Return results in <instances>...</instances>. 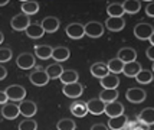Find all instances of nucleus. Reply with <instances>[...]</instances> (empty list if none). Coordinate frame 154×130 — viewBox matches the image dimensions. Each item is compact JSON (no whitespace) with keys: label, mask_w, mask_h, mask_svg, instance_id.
<instances>
[{"label":"nucleus","mask_w":154,"mask_h":130,"mask_svg":"<svg viewBox=\"0 0 154 130\" xmlns=\"http://www.w3.org/2000/svg\"><path fill=\"white\" fill-rule=\"evenodd\" d=\"M134 35L137 39L140 41H146V39H150L154 35V27L153 25L150 23H146V22H141L138 25H135L134 27Z\"/></svg>","instance_id":"obj_1"},{"label":"nucleus","mask_w":154,"mask_h":130,"mask_svg":"<svg viewBox=\"0 0 154 130\" xmlns=\"http://www.w3.org/2000/svg\"><path fill=\"white\" fill-rule=\"evenodd\" d=\"M5 93H6L7 98L10 100V101H23L25 100V97H26V90L23 88L22 85H9L6 90H5Z\"/></svg>","instance_id":"obj_2"},{"label":"nucleus","mask_w":154,"mask_h":130,"mask_svg":"<svg viewBox=\"0 0 154 130\" xmlns=\"http://www.w3.org/2000/svg\"><path fill=\"white\" fill-rule=\"evenodd\" d=\"M84 30H85V35L89 36V38H101L102 33H104V25L95 21L88 22L84 26Z\"/></svg>","instance_id":"obj_3"},{"label":"nucleus","mask_w":154,"mask_h":130,"mask_svg":"<svg viewBox=\"0 0 154 130\" xmlns=\"http://www.w3.org/2000/svg\"><path fill=\"white\" fill-rule=\"evenodd\" d=\"M29 80H30V82H32L33 85H36V87H43V85H46L48 82H49V78H48L45 69L40 68V67H38V68L30 74Z\"/></svg>","instance_id":"obj_4"},{"label":"nucleus","mask_w":154,"mask_h":130,"mask_svg":"<svg viewBox=\"0 0 154 130\" xmlns=\"http://www.w3.org/2000/svg\"><path fill=\"white\" fill-rule=\"evenodd\" d=\"M147 97V93L144 90L141 88H128L125 91V98H127L130 103H134V104H138V103H143Z\"/></svg>","instance_id":"obj_5"},{"label":"nucleus","mask_w":154,"mask_h":130,"mask_svg":"<svg viewBox=\"0 0 154 130\" xmlns=\"http://www.w3.org/2000/svg\"><path fill=\"white\" fill-rule=\"evenodd\" d=\"M10 25H12V27H13L14 30H26V27L30 25V19H29L27 14L19 13L12 17Z\"/></svg>","instance_id":"obj_6"},{"label":"nucleus","mask_w":154,"mask_h":130,"mask_svg":"<svg viewBox=\"0 0 154 130\" xmlns=\"http://www.w3.org/2000/svg\"><path fill=\"white\" fill-rule=\"evenodd\" d=\"M19 113L22 116L25 117H32L36 114V111H38V107H36V104L33 101H30V100H23V101H20L19 104Z\"/></svg>","instance_id":"obj_7"},{"label":"nucleus","mask_w":154,"mask_h":130,"mask_svg":"<svg viewBox=\"0 0 154 130\" xmlns=\"http://www.w3.org/2000/svg\"><path fill=\"white\" fill-rule=\"evenodd\" d=\"M16 64L20 69H30L35 67V56L29 52H23L17 56L16 59Z\"/></svg>","instance_id":"obj_8"},{"label":"nucleus","mask_w":154,"mask_h":130,"mask_svg":"<svg viewBox=\"0 0 154 130\" xmlns=\"http://www.w3.org/2000/svg\"><path fill=\"white\" fill-rule=\"evenodd\" d=\"M63 94L69 98H78L81 97L82 94V91H84V87L81 85L79 82H72V84H66V85H63Z\"/></svg>","instance_id":"obj_9"},{"label":"nucleus","mask_w":154,"mask_h":130,"mask_svg":"<svg viewBox=\"0 0 154 130\" xmlns=\"http://www.w3.org/2000/svg\"><path fill=\"white\" fill-rule=\"evenodd\" d=\"M104 113H105L109 119H111V117H118V116H121V114H124V106H122L120 101L108 103V104H105Z\"/></svg>","instance_id":"obj_10"},{"label":"nucleus","mask_w":154,"mask_h":130,"mask_svg":"<svg viewBox=\"0 0 154 130\" xmlns=\"http://www.w3.org/2000/svg\"><path fill=\"white\" fill-rule=\"evenodd\" d=\"M19 106L16 103H6L2 107V116L6 120H13L19 116Z\"/></svg>","instance_id":"obj_11"},{"label":"nucleus","mask_w":154,"mask_h":130,"mask_svg":"<svg viewBox=\"0 0 154 130\" xmlns=\"http://www.w3.org/2000/svg\"><path fill=\"white\" fill-rule=\"evenodd\" d=\"M40 26L43 29V32H48V33H54L59 29V21L58 17H54V16H48L43 21L40 22Z\"/></svg>","instance_id":"obj_12"},{"label":"nucleus","mask_w":154,"mask_h":130,"mask_svg":"<svg viewBox=\"0 0 154 130\" xmlns=\"http://www.w3.org/2000/svg\"><path fill=\"white\" fill-rule=\"evenodd\" d=\"M128 123V119L125 114H121L118 117H111L109 120H108V129L111 130H124V127L127 126Z\"/></svg>","instance_id":"obj_13"},{"label":"nucleus","mask_w":154,"mask_h":130,"mask_svg":"<svg viewBox=\"0 0 154 130\" xmlns=\"http://www.w3.org/2000/svg\"><path fill=\"white\" fill-rule=\"evenodd\" d=\"M66 35L71 39H81V38L85 35L84 25H81V23H71V25H68Z\"/></svg>","instance_id":"obj_14"},{"label":"nucleus","mask_w":154,"mask_h":130,"mask_svg":"<svg viewBox=\"0 0 154 130\" xmlns=\"http://www.w3.org/2000/svg\"><path fill=\"white\" fill-rule=\"evenodd\" d=\"M87 109H88V113L95 114V116H100L105 110V104L102 103L100 98H92V100H89L87 103Z\"/></svg>","instance_id":"obj_15"},{"label":"nucleus","mask_w":154,"mask_h":130,"mask_svg":"<svg viewBox=\"0 0 154 130\" xmlns=\"http://www.w3.org/2000/svg\"><path fill=\"white\" fill-rule=\"evenodd\" d=\"M117 58L120 59L122 64H128V62H133L137 59V52L133 48H121L118 51Z\"/></svg>","instance_id":"obj_16"},{"label":"nucleus","mask_w":154,"mask_h":130,"mask_svg":"<svg viewBox=\"0 0 154 130\" xmlns=\"http://www.w3.org/2000/svg\"><path fill=\"white\" fill-rule=\"evenodd\" d=\"M100 82L104 90H117V87L120 85V78L117 75L108 74V75H105L104 78H101Z\"/></svg>","instance_id":"obj_17"},{"label":"nucleus","mask_w":154,"mask_h":130,"mask_svg":"<svg viewBox=\"0 0 154 130\" xmlns=\"http://www.w3.org/2000/svg\"><path fill=\"white\" fill-rule=\"evenodd\" d=\"M69 49L66 46H58V48H54L52 49V56L51 58H54L56 64H60V62H65L69 58Z\"/></svg>","instance_id":"obj_18"},{"label":"nucleus","mask_w":154,"mask_h":130,"mask_svg":"<svg viewBox=\"0 0 154 130\" xmlns=\"http://www.w3.org/2000/svg\"><path fill=\"white\" fill-rule=\"evenodd\" d=\"M69 110H71V113L75 117H79V119H82V117H85L88 114V109L85 101H75V103L71 104Z\"/></svg>","instance_id":"obj_19"},{"label":"nucleus","mask_w":154,"mask_h":130,"mask_svg":"<svg viewBox=\"0 0 154 130\" xmlns=\"http://www.w3.org/2000/svg\"><path fill=\"white\" fill-rule=\"evenodd\" d=\"M105 26L112 32H120L125 27V22H124L122 17H107Z\"/></svg>","instance_id":"obj_20"},{"label":"nucleus","mask_w":154,"mask_h":130,"mask_svg":"<svg viewBox=\"0 0 154 130\" xmlns=\"http://www.w3.org/2000/svg\"><path fill=\"white\" fill-rule=\"evenodd\" d=\"M138 122H140L141 124L150 127V126L154 123V109L148 107V109L143 110L140 114H138Z\"/></svg>","instance_id":"obj_21"},{"label":"nucleus","mask_w":154,"mask_h":130,"mask_svg":"<svg viewBox=\"0 0 154 130\" xmlns=\"http://www.w3.org/2000/svg\"><path fill=\"white\" fill-rule=\"evenodd\" d=\"M78 78H79V75H78V72H76L75 69H63L59 77L60 82H62L63 85L72 84V82H78Z\"/></svg>","instance_id":"obj_22"},{"label":"nucleus","mask_w":154,"mask_h":130,"mask_svg":"<svg viewBox=\"0 0 154 130\" xmlns=\"http://www.w3.org/2000/svg\"><path fill=\"white\" fill-rule=\"evenodd\" d=\"M141 65L137 61L128 62V64H124V68H122V74L124 75L130 77V78H135V75L141 71Z\"/></svg>","instance_id":"obj_23"},{"label":"nucleus","mask_w":154,"mask_h":130,"mask_svg":"<svg viewBox=\"0 0 154 130\" xmlns=\"http://www.w3.org/2000/svg\"><path fill=\"white\" fill-rule=\"evenodd\" d=\"M25 32H26V36L32 38V39H39V38H42V36L45 35L43 29L40 26V23H30V25L26 27Z\"/></svg>","instance_id":"obj_24"},{"label":"nucleus","mask_w":154,"mask_h":130,"mask_svg":"<svg viewBox=\"0 0 154 130\" xmlns=\"http://www.w3.org/2000/svg\"><path fill=\"white\" fill-rule=\"evenodd\" d=\"M91 74L95 77V78H104L105 75H108L109 72H108V68H107V64H104V62H97L94 64L92 67H91Z\"/></svg>","instance_id":"obj_25"},{"label":"nucleus","mask_w":154,"mask_h":130,"mask_svg":"<svg viewBox=\"0 0 154 130\" xmlns=\"http://www.w3.org/2000/svg\"><path fill=\"white\" fill-rule=\"evenodd\" d=\"M121 5H122V9H124V13H128V14L138 13V10L141 9V3L138 0H125Z\"/></svg>","instance_id":"obj_26"},{"label":"nucleus","mask_w":154,"mask_h":130,"mask_svg":"<svg viewBox=\"0 0 154 130\" xmlns=\"http://www.w3.org/2000/svg\"><path fill=\"white\" fill-rule=\"evenodd\" d=\"M52 46L49 45H36L35 46V55L39 58V59H48L52 56Z\"/></svg>","instance_id":"obj_27"},{"label":"nucleus","mask_w":154,"mask_h":130,"mask_svg":"<svg viewBox=\"0 0 154 130\" xmlns=\"http://www.w3.org/2000/svg\"><path fill=\"white\" fill-rule=\"evenodd\" d=\"M62 65L60 64H51L49 67L45 68V72H46V75L49 80H56V78H59L60 74H62Z\"/></svg>","instance_id":"obj_28"},{"label":"nucleus","mask_w":154,"mask_h":130,"mask_svg":"<svg viewBox=\"0 0 154 130\" xmlns=\"http://www.w3.org/2000/svg\"><path fill=\"white\" fill-rule=\"evenodd\" d=\"M117 98H118V91L117 90H102L100 94V100L104 104L117 101Z\"/></svg>","instance_id":"obj_29"},{"label":"nucleus","mask_w":154,"mask_h":130,"mask_svg":"<svg viewBox=\"0 0 154 130\" xmlns=\"http://www.w3.org/2000/svg\"><path fill=\"white\" fill-rule=\"evenodd\" d=\"M107 68H108V72H109V74L117 75V74H121V72H122L124 64H122L118 58H112V59H109V61H108Z\"/></svg>","instance_id":"obj_30"},{"label":"nucleus","mask_w":154,"mask_h":130,"mask_svg":"<svg viewBox=\"0 0 154 130\" xmlns=\"http://www.w3.org/2000/svg\"><path fill=\"white\" fill-rule=\"evenodd\" d=\"M107 13L108 17H122L124 14V9L121 3H111L107 6Z\"/></svg>","instance_id":"obj_31"},{"label":"nucleus","mask_w":154,"mask_h":130,"mask_svg":"<svg viewBox=\"0 0 154 130\" xmlns=\"http://www.w3.org/2000/svg\"><path fill=\"white\" fill-rule=\"evenodd\" d=\"M22 12L27 16L30 14H35L39 12V3L35 2V0H30V2H23L22 3Z\"/></svg>","instance_id":"obj_32"},{"label":"nucleus","mask_w":154,"mask_h":130,"mask_svg":"<svg viewBox=\"0 0 154 130\" xmlns=\"http://www.w3.org/2000/svg\"><path fill=\"white\" fill-rule=\"evenodd\" d=\"M135 80L140 84H150L153 81V72L151 69H141L140 72L135 75Z\"/></svg>","instance_id":"obj_33"},{"label":"nucleus","mask_w":154,"mask_h":130,"mask_svg":"<svg viewBox=\"0 0 154 130\" xmlns=\"http://www.w3.org/2000/svg\"><path fill=\"white\" fill-rule=\"evenodd\" d=\"M56 129L58 130H75L76 129V124H75V122L71 120V119H62V120L58 122Z\"/></svg>","instance_id":"obj_34"},{"label":"nucleus","mask_w":154,"mask_h":130,"mask_svg":"<svg viewBox=\"0 0 154 130\" xmlns=\"http://www.w3.org/2000/svg\"><path fill=\"white\" fill-rule=\"evenodd\" d=\"M36 129H38V124L32 119H26V120L19 123V130H36Z\"/></svg>","instance_id":"obj_35"},{"label":"nucleus","mask_w":154,"mask_h":130,"mask_svg":"<svg viewBox=\"0 0 154 130\" xmlns=\"http://www.w3.org/2000/svg\"><path fill=\"white\" fill-rule=\"evenodd\" d=\"M124 130H148V127L141 124L140 122H128Z\"/></svg>","instance_id":"obj_36"},{"label":"nucleus","mask_w":154,"mask_h":130,"mask_svg":"<svg viewBox=\"0 0 154 130\" xmlns=\"http://www.w3.org/2000/svg\"><path fill=\"white\" fill-rule=\"evenodd\" d=\"M12 59V49L0 48V64L2 62H9Z\"/></svg>","instance_id":"obj_37"},{"label":"nucleus","mask_w":154,"mask_h":130,"mask_svg":"<svg viewBox=\"0 0 154 130\" xmlns=\"http://www.w3.org/2000/svg\"><path fill=\"white\" fill-rule=\"evenodd\" d=\"M146 13L148 17H154V2H150L146 7Z\"/></svg>","instance_id":"obj_38"},{"label":"nucleus","mask_w":154,"mask_h":130,"mask_svg":"<svg viewBox=\"0 0 154 130\" xmlns=\"http://www.w3.org/2000/svg\"><path fill=\"white\" fill-rule=\"evenodd\" d=\"M91 130H109L107 127V124H104V123H97L94 124L92 127H91Z\"/></svg>","instance_id":"obj_39"},{"label":"nucleus","mask_w":154,"mask_h":130,"mask_svg":"<svg viewBox=\"0 0 154 130\" xmlns=\"http://www.w3.org/2000/svg\"><path fill=\"white\" fill-rule=\"evenodd\" d=\"M7 101H9V98H7L6 93H5V91H0V104H2V106H5Z\"/></svg>","instance_id":"obj_40"},{"label":"nucleus","mask_w":154,"mask_h":130,"mask_svg":"<svg viewBox=\"0 0 154 130\" xmlns=\"http://www.w3.org/2000/svg\"><path fill=\"white\" fill-rule=\"evenodd\" d=\"M147 58L150 61H154V46H150L147 49Z\"/></svg>","instance_id":"obj_41"},{"label":"nucleus","mask_w":154,"mask_h":130,"mask_svg":"<svg viewBox=\"0 0 154 130\" xmlns=\"http://www.w3.org/2000/svg\"><path fill=\"white\" fill-rule=\"evenodd\" d=\"M6 77H7V69L5 68V67H2V65H0V81H2V80H5Z\"/></svg>","instance_id":"obj_42"},{"label":"nucleus","mask_w":154,"mask_h":130,"mask_svg":"<svg viewBox=\"0 0 154 130\" xmlns=\"http://www.w3.org/2000/svg\"><path fill=\"white\" fill-rule=\"evenodd\" d=\"M9 3V0H0V6H6Z\"/></svg>","instance_id":"obj_43"},{"label":"nucleus","mask_w":154,"mask_h":130,"mask_svg":"<svg viewBox=\"0 0 154 130\" xmlns=\"http://www.w3.org/2000/svg\"><path fill=\"white\" fill-rule=\"evenodd\" d=\"M3 39H5V36H3V33H2V32H0V45H2V43H3Z\"/></svg>","instance_id":"obj_44"}]
</instances>
